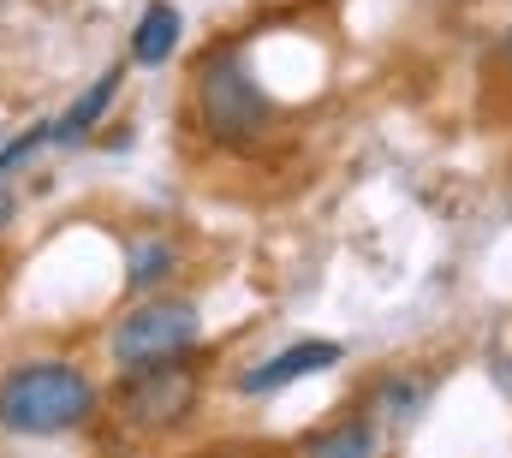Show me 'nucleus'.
Listing matches in <instances>:
<instances>
[{"label": "nucleus", "mask_w": 512, "mask_h": 458, "mask_svg": "<svg viewBox=\"0 0 512 458\" xmlns=\"http://www.w3.org/2000/svg\"><path fill=\"white\" fill-rule=\"evenodd\" d=\"M96 387L72 363H18L0 375V429L6 435H66L90 423Z\"/></svg>", "instance_id": "nucleus-1"}, {"label": "nucleus", "mask_w": 512, "mask_h": 458, "mask_svg": "<svg viewBox=\"0 0 512 458\" xmlns=\"http://www.w3.org/2000/svg\"><path fill=\"white\" fill-rule=\"evenodd\" d=\"M197 114H203V131L215 143L245 149V143H256L268 131L274 108H268L262 84L251 78V66L239 54H209L203 72H197Z\"/></svg>", "instance_id": "nucleus-2"}, {"label": "nucleus", "mask_w": 512, "mask_h": 458, "mask_svg": "<svg viewBox=\"0 0 512 458\" xmlns=\"http://www.w3.org/2000/svg\"><path fill=\"white\" fill-rule=\"evenodd\" d=\"M507 66H512V30H507Z\"/></svg>", "instance_id": "nucleus-12"}, {"label": "nucleus", "mask_w": 512, "mask_h": 458, "mask_svg": "<svg viewBox=\"0 0 512 458\" xmlns=\"http://www.w3.org/2000/svg\"><path fill=\"white\" fill-rule=\"evenodd\" d=\"M191 405H197V375L185 363L126 369V381H120V417L131 429H173Z\"/></svg>", "instance_id": "nucleus-4"}, {"label": "nucleus", "mask_w": 512, "mask_h": 458, "mask_svg": "<svg viewBox=\"0 0 512 458\" xmlns=\"http://www.w3.org/2000/svg\"><path fill=\"white\" fill-rule=\"evenodd\" d=\"M340 363V345L334 340H298L286 345V351H274L268 363H256L239 375V393L245 399H262V393H280V387H292V381H304V375H316V369H334Z\"/></svg>", "instance_id": "nucleus-5"}, {"label": "nucleus", "mask_w": 512, "mask_h": 458, "mask_svg": "<svg viewBox=\"0 0 512 458\" xmlns=\"http://www.w3.org/2000/svg\"><path fill=\"white\" fill-rule=\"evenodd\" d=\"M423 405V381H411V387H387V411L393 417H405V411H417Z\"/></svg>", "instance_id": "nucleus-10"}, {"label": "nucleus", "mask_w": 512, "mask_h": 458, "mask_svg": "<svg viewBox=\"0 0 512 458\" xmlns=\"http://www.w3.org/2000/svg\"><path fill=\"white\" fill-rule=\"evenodd\" d=\"M304 458H376V429H370L364 417L334 423V429H322V435L310 441V453Z\"/></svg>", "instance_id": "nucleus-8"}, {"label": "nucleus", "mask_w": 512, "mask_h": 458, "mask_svg": "<svg viewBox=\"0 0 512 458\" xmlns=\"http://www.w3.org/2000/svg\"><path fill=\"white\" fill-rule=\"evenodd\" d=\"M173 262H179V250H173L167 238H143V244H131L126 286H131V292H149L161 274H173Z\"/></svg>", "instance_id": "nucleus-9"}, {"label": "nucleus", "mask_w": 512, "mask_h": 458, "mask_svg": "<svg viewBox=\"0 0 512 458\" xmlns=\"http://www.w3.org/2000/svg\"><path fill=\"white\" fill-rule=\"evenodd\" d=\"M203 334V316L191 298H155L137 304L126 322L114 328V363L120 369H155V363H179Z\"/></svg>", "instance_id": "nucleus-3"}, {"label": "nucleus", "mask_w": 512, "mask_h": 458, "mask_svg": "<svg viewBox=\"0 0 512 458\" xmlns=\"http://www.w3.org/2000/svg\"><path fill=\"white\" fill-rule=\"evenodd\" d=\"M120 78H126V66H108V72H102V78H96V84H90V90H84V96L66 108V119H60L48 137H60V143H78V137H90V131L102 125V114L114 108V96H120Z\"/></svg>", "instance_id": "nucleus-7"}, {"label": "nucleus", "mask_w": 512, "mask_h": 458, "mask_svg": "<svg viewBox=\"0 0 512 458\" xmlns=\"http://www.w3.org/2000/svg\"><path fill=\"white\" fill-rule=\"evenodd\" d=\"M6 221H12V197L0 191V227H6Z\"/></svg>", "instance_id": "nucleus-11"}, {"label": "nucleus", "mask_w": 512, "mask_h": 458, "mask_svg": "<svg viewBox=\"0 0 512 458\" xmlns=\"http://www.w3.org/2000/svg\"><path fill=\"white\" fill-rule=\"evenodd\" d=\"M179 36H185V18H179L173 0L143 6V18L131 24V66H167L173 48H179Z\"/></svg>", "instance_id": "nucleus-6"}]
</instances>
